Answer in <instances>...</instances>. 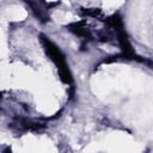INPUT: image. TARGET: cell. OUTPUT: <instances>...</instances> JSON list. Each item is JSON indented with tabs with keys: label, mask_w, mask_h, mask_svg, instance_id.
Here are the masks:
<instances>
[{
	"label": "cell",
	"mask_w": 153,
	"mask_h": 153,
	"mask_svg": "<svg viewBox=\"0 0 153 153\" xmlns=\"http://www.w3.org/2000/svg\"><path fill=\"white\" fill-rule=\"evenodd\" d=\"M67 27H68V30H69L71 32H73L74 35L79 36V37L84 41L82 44H86L88 41L94 39V38H93V33H92L91 30L85 25L84 22H79V23L69 24Z\"/></svg>",
	"instance_id": "cell-2"
},
{
	"label": "cell",
	"mask_w": 153,
	"mask_h": 153,
	"mask_svg": "<svg viewBox=\"0 0 153 153\" xmlns=\"http://www.w3.org/2000/svg\"><path fill=\"white\" fill-rule=\"evenodd\" d=\"M4 153H12V152H11V149H10L8 147H6V148H5V151H4Z\"/></svg>",
	"instance_id": "cell-3"
},
{
	"label": "cell",
	"mask_w": 153,
	"mask_h": 153,
	"mask_svg": "<svg viewBox=\"0 0 153 153\" xmlns=\"http://www.w3.org/2000/svg\"><path fill=\"white\" fill-rule=\"evenodd\" d=\"M39 37H41V42H42V45H43L47 55L49 56V59L59 68V76H60L61 81L67 84V85L73 86V78H72V74H71L69 68H68V65L66 62V57L62 54V51L47 36L41 35Z\"/></svg>",
	"instance_id": "cell-1"
},
{
	"label": "cell",
	"mask_w": 153,
	"mask_h": 153,
	"mask_svg": "<svg viewBox=\"0 0 153 153\" xmlns=\"http://www.w3.org/2000/svg\"><path fill=\"white\" fill-rule=\"evenodd\" d=\"M0 99H1V94H0Z\"/></svg>",
	"instance_id": "cell-4"
}]
</instances>
